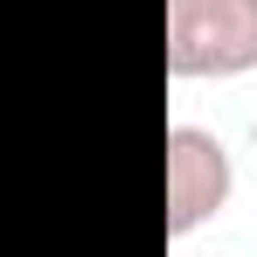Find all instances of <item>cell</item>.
I'll return each instance as SVG.
<instances>
[{
    "label": "cell",
    "instance_id": "cell-1",
    "mask_svg": "<svg viewBox=\"0 0 257 257\" xmlns=\"http://www.w3.org/2000/svg\"><path fill=\"white\" fill-rule=\"evenodd\" d=\"M257 0H167V77H250Z\"/></svg>",
    "mask_w": 257,
    "mask_h": 257
},
{
    "label": "cell",
    "instance_id": "cell-2",
    "mask_svg": "<svg viewBox=\"0 0 257 257\" xmlns=\"http://www.w3.org/2000/svg\"><path fill=\"white\" fill-rule=\"evenodd\" d=\"M236 195V160L209 125H167V236L202 229L209 215L229 209Z\"/></svg>",
    "mask_w": 257,
    "mask_h": 257
}]
</instances>
